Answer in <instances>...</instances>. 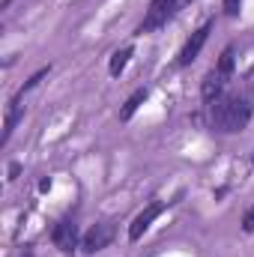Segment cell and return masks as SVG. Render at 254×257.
Listing matches in <instances>:
<instances>
[{"mask_svg": "<svg viewBox=\"0 0 254 257\" xmlns=\"http://www.w3.org/2000/svg\"><path fill=\"white\" fill-rule=\"evenodd\" d=\"M254 114V93L242 90V93H224L209 105V123L221 135H236L248 126Z\"/></svg>", "mask_w": 254, "mask_h": 257, "instance_id": "obj_1", "label": "cell"}, {"mask_svg": "<svg viewBox=\"0 0 254 257\" xmlns=\"http://www.w3.org/2000/svg\"><path fill=\"white\" fill-rule=\"evenodd\" d=\"M186 3H189V0H153L150 9H147V15H144V21L138 24V36H147V33L165 27Z\"/></svg>", "mask_w": 254, "mask_h": 257, "instance_id": "obj_2", "label": "cell"}, {"mask_svg": "<svg viewBox=\"0 0 254 257\" xmlns=\"http://www.w3.org/2000/svg\"><path fill=\"white\" fill-rule=\"evenodd\" d=\"M114 236H117V227H114V221H99V224H93V227L84 233V239H81V248H84V254H96V251L108 248V245L114 242Z\"/></svg>", "mask_w": 254, "mask_h": 257, "instance_id": "obj_3", "label": "cell"}, {"mask_svg": "<svg viewBox=\"0 0 254 257\" xmlns=\"http://www.w3.org/2000/svg\"><path fill=\"white\" fill-rule=\"evenodd\" d=\"M162 212H165V200H153L150 206H144V209L135 215V221L129 224V239H132V242H138V239L153 227V221H156Z\"/></svg>", "mask_w": 254, "mask_h": 257, "instance_id": "obj_4", "label": "cell"}, {"mask_svg": "<svg viewBox=\"0 0 254 257\" xmlns=\"http://www.w3.org/2000/svg\"><path fill=\"white\" fill-rule=\"evenodd\" d=\"M51 242L63 251V254H75L78 248V224L72 218H60L51 230Z\"/></svg>", "mask_w": 254, "mask_h": 257, "instance_id": "obj_5", "label": "cell"}, {"mask_svg": "<svg viewBox=\"0 0 254 257\" xmlns=\"http://www.w3.org/2000/svg\"><path fill=\"white\" fill-rule=\"evenodd\" d=\"M209 30H212V21H206V24H200L194 33L189 36V42L183 45V51H180V57H177V63L180 66H191L197 60V54L203 51V45H206V39H209Z\"/></svg>", "mask_w": 254, "mask_h": 257, "instance_id": "obj_6", "label": "cell"}, {"mask_svg": "<svg viewBox=\"0 0 254 257\" xmlns=\"http://www.w3.org/2000/svg\"><path fill=\"white\" fill-rule=\"evenodd\" d=\"M227 75H221L215 66H212V72H206V78H203V84H200V96H203V102H215L218 96H224V87H227Z\"/></svg>", "mask_w": 254, "mask_h": 257, "instance_id": "obj_7", "label": "cell"}, {"mask_svg": "<svg viewBox=\"0 0 254 257\" xmlns=\"http://www.w3.org/2000/svg\"><path fill=\"white\" fill-rule=\"evenodd\" d=\"M24 117V105H21V96L18 99H12L9 102V111H6V123H3V138H0V147H6L9 144V138H12V132L18 126V120Z\"/></svg>", "mask_w": 254, "mask_h": 257, "instance_id": "obj_8", "label": "cell"}, {"mask_svg": "<svg viewBox=\"0 0 254 257\" xmlns=\"http://www.w3.org/2000/svg\"><path fill=\"white\" fill-rule=\"evenodd\" d=\"M147 96H150V90H147V87H138V90H135V93L129 96L126 105L120 108V120H123V123H129V120H132V117L138 114V108H141V105L147 102Z\"/></svg>", "mask_w": 254, "mask_h": 257, "instance_id": "obj_9", "label": "cell"}, {"mask_svg": "<svg viewBox=\"0 0 254 257\" xmlns=\"http://www.w3.org/2000/svg\"><path fill=\"white\" fill-rule=\"evenodd\" d=\"M132 54H135V48H132V45H126V48H120V51H114V54H111V63H108L111 78H120V75L126 72L129 60H132Z\"/></svg>", "mask_w": 254, "mask_h": 257, "instance_id": "obj_10", "label": "cell"}, {"mask_svg": "<svg viewBox=\"0 0 254 257\" xmlns=\"http://www.w3.org/2000/svg\"><path fill=\"white\" fill-rule=\"evenodd\" d=\"M215 69H218L221 75L233 78V69H236V45H227V48L221 51V57H218V63H215Z\"/></svg>", "mask_w": 254, "mask_h": 257, "instance_id": "obj_11", "label": "cell"}, {"mask_svg": "<svg viewBox=\"0 0 254 257\" xmlns=\"http://www.w3.org/2000/svg\"><path fill=\"white\" fill-rule=\"evenodd\" d=\"M48 72H51V66H42V69H39V72H33V75H30V78H27V81H24V87H21V96H24V93H27V90H33V87H36V84H39V81H42V78H45V75H48Z\"/></svg>", "mask_w": 254, "mask_h": 257, "instance_id": "obj_12", "label": "cell"}, {"mask_svg": "<svg viewBox=\"0 0 254 257\" xmlns=\"http://www.w3.org/2000/svg\"><path fill=\"white\" fill-rule=\"evenodd\" d=\"M239 9H242V0H224V15L227 18H236Z\"/></svg>", "mask_w": 254, "mask_h": 257, "instance_id": "obj_13", "label": "cell"}, {"mask_svg": "<svg viewBox=\"0 0 254 257\" xmlns=\"http://www.w3.org/2000/svg\"><path fill=\"white\" fill-rule=\"evenodd\" d=\"M242 230H245V233H254V206L242 215Z\"/></svg>", "mask_w": 254, "mask_h": 257, "instance_id": "obj_14", "label": "cell"}, {"mask_svg": "<svg viewBox=\"0 0 254 257\" xmlns=\"http://www.w3.org/2000/svg\"><path fill=\"white\" fill-rule=\"evenodd\" d=\"M18 174H21V165L12 162V165H9V180H18Z\"/></svg>", "mask_w": 254, "mask_h": 257, "instance_id": "obj_15", "label": "cell"}, {"mask_svg": "<svg viewBox=\"0 0 254 257\" xmlns=\"http://www.w3.org/2000/svg\"><path fill=\"white\" fill-rule=\"evenodd\" d=\"M9 3H12V0H3V6H9Z\"/></svg>", "mask_w": 254, "mask_h": 257, "instance_id": "obj_16", "label": "cell"}]
</instances>
